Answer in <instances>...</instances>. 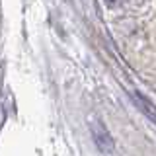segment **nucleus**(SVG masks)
<instances>
[{
	"label": "nucleus",
	"instance_id": "obj_3",
	"mask_svg": "<svg viewBox=\"0 0 156 156\" xmlns=\"http://www.w3.org/2000/svg\"><path fill=\"white\" fill-rule=\"evenodd\" d=\"M104 2H105L109 8H117V6H121V4H125L127 0H104Z\"/></svg>",
	"mask_w": 156,
	"mask_h": 156
},
{
	"label": "nucleus",
	"instance_id": "obj_2",
	"mask_svg": "<svg viewBox=\"0 0 156 156\" xmlns=\"http://www.w3.org/2000/svg\"><path fill=\"white\" fill-rule=\"evenodd\" d=\"M133 100H135V104L140 107V111H143V113H144V115H146V117H148V119L156 125V107L150 104V101L146 100V98L140 96L139 92H135V94H133Z\"/></svg>",
	"mask_w": 156,
	"mask_h": 156
},
{
	"label": "nucleus",
	"instance_id": "obj_1",
	"mask_svg": "<svg viewBox=\"0 0 156 156\" xmlns=\"http://www.w3.org/2000/svg\"><path fill=\"white\" fill-rule=\"evenodd\" d=\"M90 129H92V136H94V143L98 144V148H100L101 152H111V150H113V139H111L109 131L105 129V125L101 123L98 117H92Z\"/></svg>",
	"mask_w": 156,
	"mask_h": 156
}]
</instances>
